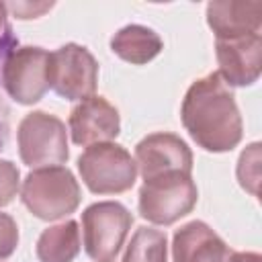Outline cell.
I'll return each mask as SVG.
<instances>
[{
  "instance_id": "obj_1",
  "label": "cell",
  "mask_w": 262,
  "mask_h": 262,
  "mask_svg": "<svg viewBox=\"0 0 262 262\" xmlns=\"http://www.w3.org/2000/svg\"><path fill=\"white\" fill-rule=\"evenodd\" d=\"M180 119L192 141L211 154L231 151L244 135L233 90L217 72L188 86L180 106Z\"/></svg>"
},
{
  "instance_id": "obj_2",
  "label": "cell",
  "mask_w": 262,
  "mask_h": 262,
  "mask_svg": "<svg viewBox=\"0 0 262 262\" xmlns=\"http://www.w3.org/2000/svg\"><path fill=\"white\" fill-rule=\"evenodd\" d=\"M82 192L76 176L63 166L35 168L27 174L20 188L23 205L43 221L72 215L80 205Z\"/></svg>"
},
{
  "instance_id": "obj_3",
  "label": "cell",
  "mask_w": 262,
  "mask_h": 262,
  "mask_svg": "<svg viewBox=\"0 0 262 262\" xmlns=\"http://www.w3.org/2000/svg\"><path fill=\"white\" fill-rule=\"evenodd\" d=\"M199 199L196 184L188 172H168L143 180L139 188V215L154 225H172L186 217Z\"/></svg>"
},
{
  "instance_id": "obj_4",
  "label": "cell",
  "mask_w": 262,
  "mask_h": 262,
  "mask_svg": "<svg viewBox=\"0 0 262 262\" xmlns=\"http://www.w3.org/2000/svg\"><path fill=\"white\" fill-rule=\"evenodd\" d=\"M82 182L94 194H121L133 188L137 164L131 154L113 141L88 145L78 158Z\"/></svg>"
},
{
  "instance_id": "obj_5",
  "label": "cell",
  "mask_w": 262,
  "mask_h": 262,
  "mask_svg": "<svg viewBox=\"0 0 262 262\" xmlns=\"http://www.w3.org/2000/svg\"><path fill=\"white\" fill-rule=\"evenodd\" d=\"M18 156L29 168H47L68 162V131L61 119L45 111L23 117L16 131Z\"/></svg>"
},
{
  "instance_id": "obj_6",
  "label": "cell",
  "mask_w": 262,
  "mask_h": 262,
  "mask_svg": "<svg viewBox=\"0 0 262 262\" xmlns=\"http://www.w3.org/2000/svg\"><path fill=\"white\" fill-rule=\"evenodd\" d=\"M133 225L129 209L117 201H100L82 213L84 250L96 262H111L127 239Z\"/></svg>"
},
{
  "instance_id": "obj_7",
  "label": "cell",
  "mask_w": 262,
  "mask_h": 262,
  "mask_svg": "<svg viewBox=\"0 0 262 262\" xmlns=\"http://www.w3.org/2000/svg\"><path fill=\"white\" fill-rule=\"evenodd\" d=\"M49 88L66 100H86L94 96L98 84V61L78 43H66L49 53Z\"/></svg>"
},
{
  "instance_id": "obj_8",
  "label": "cell",
  "mask_w": 262,
  "mask_h": 262,
  "mask_svg": "<svg viewBox=\"0 0 262 262\" xmlns=\"http://www.w3.org/2000/svg\"><path fill=\"white\" fill-rule=\"evenodd\" d=\"M49 51L43 47H16L6 57L2 84L8 96L18 104H35L49 90L47 78Z\"/></svg>"
},
{
  "instance_id": "obj_9",
  "label": "cell",
  "mask_w": 262,
  "mask_h": 262,
  "mask_svg": "<svg viewBox=\"0 0 262 262\" xmlns=\"http://www.w3.org/2000/svg\"><path fill=\"white\" fill-rule=\"evenodd\" d=\"M135 164L143 180L168 174L188 172L192 174V151L184 139L174 133H149L135 145Z\"/></svg>"
},
{
  "instance_id": "obj_10",
  "label": "cell",
  "mask_w": 262,
  "mask_h": 262,
  "mask_svg": "<svg viewBox=\"0 0 262 262\" xmlns=\"http://www.w3.org/2000/svg\"><path fill=\"white\" fill-rule=\"evenodd\" d=\"M219 76L227 86H252L260 78L262 37L246 35L235 39H215Z\"/></svg>"
},
{
  "instance_id": "obj_11",
  "label": "cell",
  "mask_w": 262,
  "mask_h": 262,
  "mask_svg": "<svg viewBox=\"0 0 262 262\" xmlns=\"http://www.w3.org/2000/svg\"><path fill=\"white\" fill-rule=\"evenodd\" d=\"M121 133L119 111L104 96L80 100L70 113V135L76 145H94L115 139Z\"/></svg>"
},
{
  "instance_id": "obj_12",
  "label": "cell",
  "mask_w": 262,
  "mask_h": 262,
  "mask_svg": "<svg viewBox=\"0 0 262 262\" xmlns=\"http://www.w3.org/2000/svg\"><path fill=\"white\" fill-rule=\"evenodd\" d=\"M231 254L233 250L205 221L194 219L174 231V262H229Z\"/></svg>"
},
{
  "instance_id": "obj_13",
  "label": "cell",
  "mask_w": 262,
  "mask_h": 262,
  "mask_svg": "<svg viewBox=\"0 0 262 262\" xmlns=\"http://www.w3.org/2000/svg\"><path fill=\"white\" fill-rule=\"evenodd\" d=\"M207 25L215 39H235L246 35H260L262 29V2L221 0L207 4Z\"/></svg>"
},
{
  "instance_id": "obj_14",
  "label": "cell",
  "mask_w": 262,
  "mask_h": 262,
  "mask_svg": "<svg viewBox=\"0 0 262 262\" xmlns=\"http://www.w3.org/2000/svg\"><path fill=\"white\" fill-rule=\"evenodd\" d=\"M162 49L164 41L160 39V35L143 25H127L119 29L111 39V51L133 66L151 61L156 55H160Z\"/></svg>"
},
{
  "instance_id": "obj_15",
  "label": "cell",
  "mask_w": 262,
  "mask_h": 262,
  "mask_svg": "<svg viewBox=\"0 0 262 262\" xmlns=\"http://www.w3.org/2000/svg\"><path fill=\"white\" fill-rule=\"evenodd\" d=\"M39 262H74L80 252V229L78 223L68 219L57 225L43 229L37 239Z\"/></svg>"
},
{
  "instance_id": "obj_16",
  "label": "cell",
  "mask_w": 262,
  "mask_h": 262,
  "mask_svg": "<svg viewBox=\"0 0 262 262\" xmlns=\"http://www.w3.org/2000/svg\"><path fill=\"white\" fill-rule=\"evenodd\" d=\"M121 262H168V239L162 229L139 227Z\"/></svg>"
},
{
  "instance_id": "obj_17",
  "label": "cell",
  "mask_w": 262,
  "mask_h": 262,
  "mask_svg": "<svg viewBox=\"0 0 262 262\" xmlns=\"http://www.w3.org/2000/svg\"><path fill=\"white\" fill-rule=\"evenodd\" d=\"M258 170H260V143H252L242 151L237 162V180L242 188L250 190L252 194H258V188H256L260 178Z\"/></svg>"
},
{
  "instance_id": "obj_18",
  "label": "cell",
  "mask_w": 262,
  "mask_h": 262,
  "mask_svg": "<svg viewBox=\"0 0 262 262\" xmlns=\"http://www.w3.org/2000/svg\"><path fill=\"white\" fill-rule=\"evenodd\" d=\"M20 186V172L10 160H0V207L14 201Z\"/></svg>"
},
{
  "instance_id": "obj_19",
  "label": "cell",
  "mask_w": 262,
  "mask_h": 262,
  "mask_svg": "<svg viewBox=\"0 0 262 262\" xmlns=\"http://www.w3.org/2000/svg\"><path fill=\"white\" fill-rule=\"evenodd\" d=\"M18 246V227L8 213H0V260L12 256Z\"/></svg>"
},
{
  "instance_id": "obj_20",
  "label": "cell",
  "mask_w": 262,
  "mask_h": 262,
  "mask_svg": "<svg viewBox=\"0 0 262 262\" xmlns=\"http://www.w3.org/2000/svg\"><path fill=\"white\" fill-rule=\"evenodd\" d=\"M53 4H31V2H16V4H6V8H10L18 18H35L37 14H41L43 10H49Z\"/></svg>"
},
{
  "instance_id": "obj_21",
  "label": "cell",
  "mask_w": 262,
  "mask_h": 262,
  "mask_svg": "<svg viewBox=\"0 0 262 262\" xmlns=\"http://www.w3.org/2000/svg\"><path fill=\"white\" fill-rule=\"evenodd\" d=\"M16 47H18V41H16V37L12 35V29L8 27V29L4 31V35H0V72L4 70L6 57H8L10 51L16 49Z\"/></svg>"
},
{
  "instance_id": "obj_22",
  "label": "cell",
  "mask_w": 262,
  "mask_h": 262,
  "mask_svg": "<svg viewBox=\"0 0 262 262\" xmlns=\"http://www.w3.org/2000/svg\"><path fill=\"white\" fill-rule=\"evenodd\" d=\"M229 262H262V256L256 252H233Z\"/></svg>"
},
{
  "instance_id": "obj_23",
  "label": "cell",
  "mask_w": 262,
  "mask_h": 262,
  "mask_svg": "<svg viewBox=\"0 0 262 262\" xmlns=\"http://www.w3.org/2000/svg\"><path fill=\"white\" fill-rule=\"evenodd\" d=\"M6 16H8V8H6L4 2H0V35H4V31L10 27V25L6 23Z\"/></svg>"
},
{
  "instance_id": "obj_24",
  "label": "cell",
  "mask_w": 262,
  "mask_h": 262,
  "mask_svg": "<svg viewBox=\"0 0 262 262\" xmlns=\"http://www.w3.org/2000/svg\"><path fill=\"white\" fill-rule=\"evenodd\" d=\"M0 145H2V127H0Z\"/></svg>"
}]
</instances>
